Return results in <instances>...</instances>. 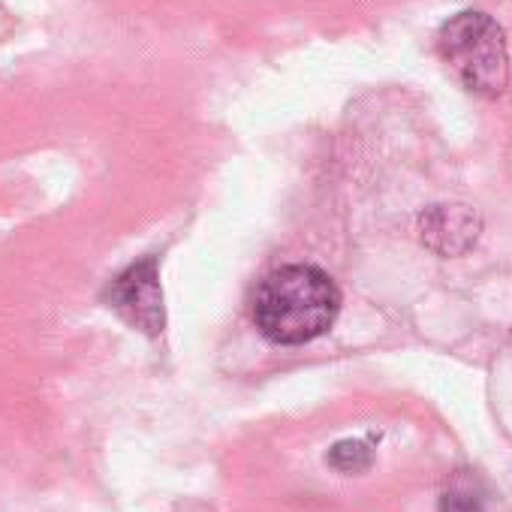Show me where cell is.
<instances>
[{
  "label": "cell",
  "instance_id": "277c9868",
  "mask_svg": "<svg viewBox=\"0 0 512 512\" xmlns=\"http://www.w3.org/2000/svg\"><path fill=\"white\" fill-rule=\"evenodd\" d=\"M479 226V217L464 205H434L419 220L422 241L443 256H455L473 247Z\"/></svg>",
  "mask_w": 512,
  "mask_h": 512
},
{
  "label": "cell",
  "instance_id": "7a4b0ae2",
  "mask_svg": "<svg viewBox=\"0 0 512 512\" xmlns=\"http://www.w3.org/2000/svg\"><path fill=\"white\" fill-rule=\"evenodd\" d=\"M437 52L452 76L476 97H500L509 85L503 28L476 10L458 13L437 34Z\"/></svg>",
  "mask_w": 512,
  "mask_h": 512
},
{
  "label": "cell",
  "instance_id": "3957f363",
  "mask_svg": "<svg viewBox=\"0 0 512 512\" xmlns=\"http://www.w3.org/2000/svg\"><path fill=\"white\" fill-rule=\"evenodd\" d=\"M106 302L115 308V314L124 323L157 338L166 326V314H163V287H160V272H157L154 256H145V260L124 269L109 284Z\"/></svg>",
  "mask_w": 512,
  "mask_h": 512
},
{
  "label": "cell",
  "instance_id": "5b68a950",
  "mask_svg": "<svg viewBox=\"0 0 512 512\" xmlns=\"http://www.w3.org/2000/svg\"><path fill=\"white\" fill-rule=\"evenodd\" d=\"M326 461L335 470H341V473H362V470L371 467L374 452H371V446L365 440H341V443L332 446V452H329Z\"/></svg>",
  "mask_w": 512,
  "mask_h": 512
},
{
  "label": "cell",
  "instance_id": "8992f818",
  "mask_svg": "<svg viewBox=\"0 0 512 512\" xmlns=\"http://www.w3.org/2000/svg\"><path fill=\"white\" fill-rule=\"evenodd\" d=\"M440 512H485V497L473 485L458 482L440 494Z\"/></svg>",
  "mask_w": 512,
  "mask_h": 512
},
{
  "label": "cell",
  "instance_id": "6da1fadb",
  "mask_svg": "<svg viewBox=\"0 0 512 512\" xmlns=\"http://www.w3.org/2000/svg\"><path fill=\"white\" fill-rule=\"evenodd\" d=\"M341 293L317 266H284L253 293V323L272 344L299 347L335 323Z\"/></svg>",
  "mask_w": 512,
  "mask_h": 512
}]
</instances>
